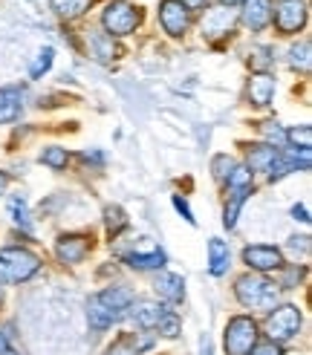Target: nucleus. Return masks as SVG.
I'll use <instances>...</instances> for the list:
<instances>
[{
    "label": "nucleus",
    "mask_w": 312,
    "mask_h": 355,
    "mask_svg": "<svg viewBox=\"0 0 312 355\" xmlns=\"http://www.w3.org/2000/svg\"><path fill=\"white\" fill-rule=\"evenodd\" d=\"M93 0H52V9H55L61 17L73 21V17H81L87 9H90Z\"/></svg>",
    "instance_id": "obj_22"
},
{
    "label": "nucleus",
    "mask_w": 312,
    "mask_h": 355,
    "mask_svg": "<svg viewBox=\"0 0 312 355\" xmlns=\"http://www.w3.org/2000/svg\"><path fill=\"white\" fill-rule=\"evenodd\" d=\"M301 269H298V266H289V269H286V266H281V280H277V286H281V289H295V286H298V280H301Z\"/></svg>",
    "instance_id": "obj_32"
},
{
    "label": "nucleus",
    "mask_w": 312,
    "mask_h": 355,
    "mask_svg": "<svg viewBox=\"0 0 312 355\" xmlns=\"http://www.w3.org/2000/svg\"><path fill=\"white\" fill-rule=\"evenodd\" d=\"M292 217H295V220H301V223H309V211H306V205H295V208H292Z\"/></svg>",
    "instance_id": "obj_38"
},
{
    "label": "nucleus",
    "mask_w": 312,
    "mask_h": 355,
    "mask_svg": "<svg viewBox=\"0 0 312 355\" xmlns=\"http://www.w3.org/2000/svg\"><path fill=\"white\" fill-rule=\"evenodd\" d=\"M257 344V327L252 318L237 315L225 324V352L229 355H249Z\"/></svg>",
    "instance_id": "obj_4"
},
{
    "label": "nucleus",
    "mask_w": 312,
    "mask_h": 355,
    "mask_svg": "<svg viewBox=\"0 0 312 355\" xmlns=\"http://www.w3.org/2000/svg\"><path fill=\"white\" fill-rule=\"evenodd\" d=\"M229 266H232V248L229 243H223V240H211L208 243V272H211L214 277H223L225 272H229Z\"/></svg>",
    "instance_id": "obj_14"
},
{
    "label": "nucleus",
    "mask_w": 312,
    "mask_h": 355,
    "mask_svg": "<svg viewBox=\"0 0 312 355\" xmlns=\"http://www.w3.org/2000/svg\"><path fill=\"white\" fill-rule=\"evenodd\" d=\"M24 110V93L17 87H0V124L15 121Z\"/></svg>",
    "instance_id": "obj_15"
},
{
    "label": "nucleus",
    "mask_w": 312,
    "mask_h": 355,
    "mask_svg": "<svg viewBox=\"0 0 312 355\" xmlns=\"http://www.w3.org/2000/svg\"><path fill=\"white\" fill-rule=\"evenodd\" d=\"M180 3L191 12V9H200V6H205V0H180Z\"/></svg>",
    "instance_id": "obj_40"
},
{
    "label": "nucleus",
    "mask_w": 312,
    "mask_h": 355,
    "mask_svg": "<svg viewBox=\"0 0 312 355\" xmlns=\"http://www.w3.org/2000/svg\"><path fill=\"white\" fill-rule=\"evenodd\" d=\"M9 214L15 220V225H21L24 232H29L32 223H29V208H26V200L24 197H12L9 200Z\"/></svg>",
    "instance_id": "obj_26"
},
{
    "label": "nucleus",
    "mask_w": 312,
    "mask_h": 355,
    "mask_svg": "<svg viewBox=\"0 0 312 355\" xmlns=\"http://www.w3.org/2000/svg\"><path fill=\"white\" fill-rule=\"evenodd\" d=\"M249 355H284L281 344H275V341H263V344H254Z\"/></svg>",
    "instance_id": "obj_34"
},
{
    "label": "nucleus",
    "mask_w": 312,
    "mask_h": 355,
    "mask_svg": "<svg viewBox=\"0 0 312 355\" xmlns=\"http://www.w3.org/2000/svg\"><path fill=\"white\" fill-rule=\"evenodd\" d=\"M254 52H257V55H269L266 49H254ZM269 64H272V58H254V67H260V69L269 67Z\"/></svg>",
    "instance_id": "obj_39"
},
{
    "label": "nucleus",
    "mask_w": 312,
    "mask_h": 355,
    "mask_svg": "<svg viewBox=\"0 0 312 355\" xmlns=\"http://www.w3.org/2000/svg\"><path fill=\"white\" fill-rule=\"evenodd\" d=\"M286 141L292 148H298V150H309L312 148V128H309V124H304V128L286 130Z\"/></svg>",
    "instance_id": "obj_28"
},
{
    "label": "nucleus",
    "mask_w": 312,
    "mask_h": 355,
    "mask_svg": "<svg viewBox=\"0 0 312 355\" xmlns=\"http://www.w3.org/2000/svg\"><path fill=\"white\" fill-rule=\"evenodd\" d=\"M107 355H136V349L130 347V341H128V338H121L119 344H113V347L107 349Z\"/></svg>",
    "instance_id": "obj_35"
},
{
    "label": "nucleus",
    "mask_w": 312,
    "mask_h": 355,
    "mask_svg": "<svg viewBox=\"0 0 312 355\" xmlns=\"http://www.w3.org/2000/svg\"><path fill=\"white\" fill-rule=\"evenodd\" d=\"M243 263L254 272H275L284 266V254L275 245H249L243 248Z\"/></svg>",
    "instance_id": "obj_7"
},
{
    "label": "nucleus",
    "mask_w": 312,
    "mask_h": 355,
    "mask_svg": "<svg viewBox=\"0 0 312 355\" xmlns=\"http://www.w3.org/2000/svg\"><path fill=\"white\" fill-rule=\"evenodd\" d=\"M237 300L243 306H249V309H266V306H275V300H277V289H275V283L266 280V277H260V275H243L237 280Z\"/></svg>",
    "instance_id": "obj_3"
},
{
    "label": "nucleus",
    "mask_w": 312,
    "mask_h": 355,
    "mask_svg": "<svg viewBox=\"0 0 312 355\" xmlns=\"http://www.w3.org/2000/svg\"><path fill=\"white\" fill-rule=\"evenodd\" d=\"M289 248H292V252H298V248H301V252L306 254V252H309V237H306V234H304V237H292V240H289Z\"/></svg>",
    "instance_id": "obj_37"
},
{
    "label": "nucleus",
    "mask_w": 312,
    "mask_h": 355,
    "mask_svg": "<svg viewBox=\"0 0 312 355\" xmlns=\"http://www.w3.org/2000/svg\"><path fill=\"white\" fill-rule=\"evenodd\" d=\"M289 64L298 69V73H309V41H301L289 49Z\"/></svg>",
    "instance_id": "obj_24"
},
{
    "label": "nucleus",
    "mask_w": 312,
    "mask_h": 355,
    "mask_svg": "<svg viewBox=\"0 0 312 355\" xmlns=\"http://www.w3.org/2000/svg\"><path fill=\"white\" fill-rule=\"evenodd\" d=\"M272 21V0H243V24L260 32Z\"/></svg>",
    "instance_id": "obj_12"
},
{
    "label": "nucleus",
    "mask_w": 312,
    "mask_h": 355,
    "mask_svg": "<svg viewBox=\"0 0 312 355\" xmlns=\"http://www.w3.org/2000/svg\"><path fill=\"white\" fill-rule=\"evenodd\" d=\"M275 96V78L269 73H257L249 78V101L257 107H266Z\"/></svg>",
    "instance_id": "obj_17"
},
{
    "label": "nucleus",
    "mask_w": 312,
    "mask_h": 355,
    "mask_svg": "<svg viewBox=\"0 0 312 355\" xmlns=\"http://www.w3.org/2000/svg\"><path fill=\"white\" fill-rule=\"evenodd\" d=\"M104 223H107V232H110V237H116V234H121L128 228V214L121 211L119 205H110L107 211H104Z\"/></svg>",
    "instance_id": "obj_23"
},
{
    "label": "nucleus",
    "mask_w": 312,
    "mask_h": 355,
    "mask_svg": "<svg viewBox=\"0 0 312 355\" xmlns=\"http://www.w3.org/2000/svg\"><path fill=\"white\" fill-rule=\"evenodd\" d=\"M159 24L168 35H173V38H180V35H185L188 24H191V15L188 9L180 3V0H165V3L159 6Z\"/></svg>",
    "instance_id": "obj_9"
},
{
    "label": "nucleus",
    "mask_w": 312,
    "mask_h": 355,
    "mask_svg": "<svg viewBox=\"0 0 312 355\" xmlns=\"http://www.w3.org/2000/svg\"><path fill=\"white\" fill-rule=\"evenodd\" d=\"M133 304V292L125 289V286H110L104 289L98 295L90 297V304H87V321H90V327L96 332L113 327L116 321H121V318L128 315Z\"/></svg>",
    "instance_id": "obj_1"
},
{
    "label": "nucleus",
    "mask_w": 312,
    "mask_h": 355,
    "mask_svg": "<svg viewBox=\"0 0 312 355\" xmlns=\"http://www.w3.org/2000/svg\"><path fill=\"white\" fill-rule=\"evenodd\" d=\"M156 295H159L162 300H168V304H180V300L185 297V280L180 275L162 272L159 277H156Z\"/></svg>",
    "instance_id": "obj_16"
},
{
    "label": "nucleus",
    "mask_w": 312,
    "mask_h": 355,
    "mask_svg": "<svg viewBox=\"0 0 312 355\" xmlns=\"http://www.w3.org/2000/svg\"><path fill=\"white\" fill-rule=\"evenodd\" d=\"M232 24H234V15H232L229 9H214L211 15L205 17L202 29H205L208 35H223V32H229V29H232Z\"/></svg>",
    "instance_id": "obj_21"
},
{
    "label": "nucleus",
    "mask_w": 312,
    "mask_h": 355,
    "mask_svg": "<svg viewBox=\"0 0 312 355\" xmlns=\"http://www.w3.org/2000/svg\"><path fill=\"white\" fill-rule=\"evenodd\" d=\"M306 171L309 168V150H298V148H292V150H286V153H277V159H275V165L269 168V180L275 182V180H281V176H286V173H292V171Z\"/></svg>",
    "instance_id": "obj_11"
},
{
    "label": "nucleus",
    "mask_w": 312,
    "mask_h": 355,
    "mask_svg": "<svg viewBox=\"0 0 312 355\" xmlns=\"http://www.w3.org/2000/svg\"><path fill=\"white\" fill-rule=\"evenodd\" d=\"M128 260V266H130V269H162V266H165V252H162V248H153V252H136V254H128L125 257Z\"/></svg>",
    "instance_id": "obj_19"
},
{
    "label": "nucleus",
    "mask_w": 312,
    "mask_h": 355,
    "mask_svg": "<svg viewBox=\"0 0 312 355\" xmlns=\"http://www.w3.org/2000/svg\"><path fill=\"white\" fill-rule=\"evenodd\" d=\"M41 260L38 254L26 252V248H3L0 252V283L12 286V283H24L32 275H38Z\"/></svg>",
    "instance_id": "obj_2"
},
{
    "label": "nucleus",
    "mask_w": 312,
    "mask_h": 355,
    "mask_svg": "<svg viewBox=\"0 0 312 355\" xmlns=\"http://www.w3.org/2000/svg\"><path fill=\"white\" fill-rule=\"evenodd\" d=\"M156 329H159V332L165 335V338H177L182 327H180V318L173 315V312H168V309H165V315L159 318V324H156Z\"/></svg>",
    "instance_id": "obj_29"
},
{
    "label": "nucleus",
    "mask_w": 312,
    "mask_h": 355,
    "mask_svg": "<svg viewBox=\"0 0 312 355\" xmlns=\"http://www.w3.org/2000/svg\"><path fill=\"white\" fill-rule=\"evenodd\" d=\"M90 49H93V55L98 61H113L119 55V49L113 44V35H107V32H93L90 35Z\"/></svg>",
    "instance_id": "obj_20"
},
{
    "label": "nucleus",
    "mask_w": 312,
    "mask_h": 355,
    "mask_svg": "<svg viewBox=\"0 0 312 355\" xmlns=\"http://www.w3.org/2000/svg\"><path fill=\"white\" fill-rule=\"evenodd\" d=\"M41 162L49 165L52 171H64L67 162H69V153H67V148H44Z\"/></svg>",
    "instance_id": "obj_27"
},
{
    "label": "nucleus",
    "mask_w": 312,
    "mask_h": 355,
    "mask_svg": "<svg viewBox=\"0 0 312 355\" xmlns=\"http://www.w3.org/2000/svg\"><path fill=\"white\" fill-rule=\"evenodd\" d=\"M139 21H142V15L136 12V6L125 3V0H116L101 15V24L107 29V35H130L139 26Z\"/></svg>",
    "instance_id": "obj_6"
},
{
    "label": "nucleus",
    "mask_w": 312,
    "mask_h": 355,
    "mask_svg": "<svg viewBox=\"0 0 312 355\" xmlns=\"http://www.w3.org/2000/svg\"><path fill=\"white\" fill-rule=\"evenodd\" d=\"M173 208H177V211H180V214H182V217H185L191 225H194V214H191V208H188V202H185L182 197H173Z\"/></svg>",
    "instance_id": "obj_36"
},
{
    "label": "nucleus",
    "mask_w": 312,
    "mask_h": 355,
    "mask_svg": "<svg viewBox=\"0 0 312 355\" xmlns=\"http://www.w3.org/2000/svg\"><path fill=\"white\" fill-rule=\"evenodd\" d=\"M130 315L136 327L142 329H156V324H159V318L165 315V306L156 304V300H133L130 304Z\"/></svg>",
    "instance_id": "obj_13"
},
{
    "label": "nucleus",
    "mask_w": 312,
    "mask_h": 355,
    "mask_svg": "<svg viewBox=\"0 0 312 355\" xmlns=\"http://www.w3.org/2000/svg\"><path fill=\"white\" fill-rule=\"evenodd\" d=\"M260 130H263V136L269 139V145H272V148H284V145H286V130L281 128V124L269 121V124H263Z\"/></svg>",
    "instance_id": "obj_30"
},
{
    "label": "nucleus",
    "mask_w": 312,
    "mask_h": 355,
    "mask_svg": "<svg viewBox=\"0 0 312 355\" xmlns=\"http://www.w3.org/2000/svg\"><path fill=\"white\" fill-rule=\"evenodd\" d=\"M9 349V344H6V338H3V332H0V352H6Z\"/></svg>",
    "instance_id": "obj_43"
},
{
    "label": "nucleus",
    "mask_w": 312,
    "mask_h": 355,
    "mask_svg": "<svg viewBox=\"0 0 312 355\" xmlns=\"http://www.w3.org/2000/svg\"><path fill=\"white\" fill-rule=\"evenodd\" d=\"M223 3H229V6H232V3H243V0H223Z\"/></svg>",
    "instance_id": "obj_44"
},
{
    "label": "nucleus",
    "mask_w": 312,
    "mask_h": 355,
    "mask_svg": "<svg viewBox=\"0 0 312 355\" xmlns=\"http://www.w3.org/2000/svg\"><path fill=\"white\" fill-rule=\"evenodd\" d=\"M252 191H232V202L225 205V217H223V223H225V228H234V223H237V214H240V208H243V202H246V197H249Z\"/></svg>",
    "instance_id": "obj_25"
},
{
    "label": "nucleus",
    "mask_w": 312,
    "mask_h": 355,
    "mask_svg": "<svg viewBox=\"0 0 312 355\" xmlns=\"http://www.w3.org/2000/svg\"><path fill=\"white\" fill-rule=\"evenodd\" d=\"M306 24V3L304 0H284L275 12V26L281 29V35L301 32Z\"/></svg>",
    "instance_id": "obj_8"
},
{
    "label": "nucleus",
    "mask_w": 312,
    "mask_h": 355,
    "mask_svg": "<svg viewBox=\"0 0 312 355\" xmlns=\"http://www.w3.org/2000/svg\"><path fill=\"white\" fill-rule=\"evenodd\" d=\"M266 332H269V338L275 344H281V341H292L295 335L301 332V309L298 306H277L275 312H269L266 318Z\"/></svg>",
    "instance_id": "obj_5"
},
{
    "label": "nucleus",
    "mask_w": 312,
    "mask_h": 355,
    "mask_svg": "<svg viewBox=\"0 0 312 355\" xmlns=\"http://www.w3.org/2000/svg\"><path fill=\"white\" fill-rule=\"evenodd\" d=\"M6 185H9V176H6L3 171H0V193H3V191H6Z\"/></svg>",
    "instance_id": "obj_41"
},
{
    "label": "nucleus",
    "mask_w": 312,
    "mask_h": 355,
    "mask_svg": "<svg viewBox=\"0 0 312 355\" xmlns=\"http://www.w3.org/2000/svg\"><path fill=\"white\" fill-rule=\"evenodd\" d=\"M90 245L93 243L87 234H64L55 243V254L61 263H81L87 257V252H90Z\"/></svg>",
    "instance_id": "obj_10"
},
{
    "label": "nucleus",
    "mask_w": 312,
    "mask_h": 355,
    "mask_svg": "<svg viewBox=\"0 0 312 355\" xmlns=\"http://www.w3.org/2000/svg\"><path fill=\"white\" fill-rule=\"evenodd\" d=\"M52 55H55V52H52V46H46V49H41V55H38V61L32 64V69H29V76L32 78H41L46 69L52 67Z\"/></svg>",
    "instance_id": "obj_31"
},
{
    "label": "nucleus",
    "mask_w": 312,
    "mask_h": 355,
    "mask_svg": "<svg viewBox=\"0 0 312 355\" xmlns=\"http://www.w3.org/2000/svg\"><path fill=\"white\" fill-rule=\"evenodd\" d=\"M232 168H234V162H232L229 156H214L211 171H214V176H217V180H225V176L232 173Z\"/></svg>",
    "instance_id": "obj_33"
},
{
    "label": "nucleus",
    "mask_w": 312,
    "mask_h": 355,
    "mask_svg": "<svg viewBox=\"0 0 312 355\" xmlns=\"http://www.w3.org/2000/svg\"><path fill=\"white\" fill-rule=\"evenodd\" d=\"M202 355H211V341L202 338Z\"/></svg>",
    "instance_id": "obj_42"
},
{
    "label": "nucleus",
    "mask_w": 312,
    "mask_h": 355,
    "mask_svg": "<svg viewBox=\"0 0 312 355\" xmlns=\"http://www.w3.org/2000/svg\"><path fill=\"white\" fill-rule=\"evenodd\" d=\"M277 148L272 145H252L249 148V171H269L277 159Z\"/></svg>",
    "instance_id": "obj_18"
}]
</instances>
